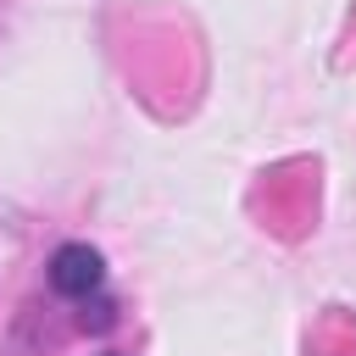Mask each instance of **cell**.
Segmentation results:
<instances>
[{
	"instance_id": "1",
	"label": "cell",
	"mask_w": 356,
	"mask_h": 356,
	"mask_svg": "<svg viewBox=\"0 0 356 356\" xmlns=\"http://www.w3.org/2000/svg\"><path fill=\"white\" fill-rule=\"evenodd\" d=\"M100 284H106V267L89 245H61L56 250V261H50V289L56 295L89 306V295H100Z\"/></svg>"
}]
</instances>
